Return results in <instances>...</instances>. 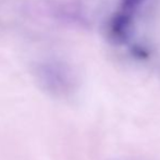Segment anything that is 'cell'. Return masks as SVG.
<instances>
[{
	"label": "cell",
	"instance_id": "obj_1",
	"mask_svg": "<svg viewBox=\"0 0 160 160\" xmlns=\"http://www.w3.org/2000/svg\"><path fill=\"white\" fill-rule=\"evenodd\" d=\"M134 21L135 14L118 9L106 24L107 38L117 45L127 44L134 33Z\"/></svg>",
	"mask_w": 160,
	"mask_h": 160
},
{
	"label": "cell",
	"instance_id": "obj_2",
	"mask_svg": "<svg viewBox=\"0 0 160 160\" xmlns=\"http://www.w3.org/2000/svg\"><path fill=\"white\" fill-rule=\"evenodd\" d=\"M147 2V0H119V9L136 14Z\"/></svg>",
	"mask_w": 160,
	"mask_h": 160
}]
</instances>
